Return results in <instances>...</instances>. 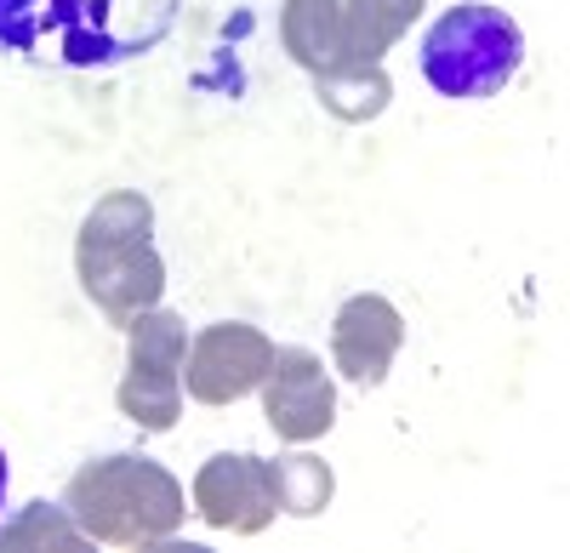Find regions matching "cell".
<instances>
[{"mask_svg":"<svg viewBox=\"0 0 570 553\" xmlns=\"http://www.w3.org/2000/svg\"><path fill=\"white\" fill-rule=\"evenodd\" d=\"M422 80L451 103H480L519 75L525 63V29L513 12L491 7V0H462V7L440 12L422 34Z\"/></svg>","mask_w":570,"mask_h":553,"instance_id":"7a4b0ae2","label":"cell"},{"mask_svg":"<svg viewBox=\"0 0 570 553\" xmlns=\"http://www.w3.org/2000/svg\"><path fill=\"white\" fill-rule=\"evenodd\" d=\"M7 485H12V468H7V445H0V508H7Z\"/></svg>","mask_w":570,"mask_h":553,"instance_id":"ac0fdd59","label":"cell"},{"mask_svg":"<svg viewBox=\"0 0 570 553\" xmlns=\"http://www.w3.org/2000/svg\"><path fill=\"white\" fill-rule=\"evenodd\" d=\"M86 542V531L75 525V514L63 508V502H29V508H18V520L12 525H0V553H69V547H80Z\"/></svg>","mask_w":570,"mask_h":553,"instance_id":"2e32d148","label":"cell"},{"mask_svg":"<svg viewBox=\"0 0 570 553\" xmlns=\"http://www.w3.org/2000/svg\"><path fill=\"white\" fill-rule=\"evenodd\" d=\"M188 508H195L212 531L228 536H263L279 514L274 502V480H268V456L252 451H217L200 463L195 491H188Z\"/></svg>","mask_w":570,"mask_h":553,"instance_id":"8992f818","label":"cell"},{"mask_svg":"<svg viewBox=\"0 0 570 553\" xmlns=\"http://www.w3.org/2000/svg\"><path fill=\"white\" fill-rule=\"evenodd\" d=\"M279 46L308 75L343 69V0H285L279 7Z\"/></svg>","mask_w":570,"mask_h":553,"instance_id":"9c48e42d","label":"cell"},{"mask_svg":"<svg viewBox=\"0 0 570 553\" xmlns=\"http://www.w3.org/2000/svg\"><path fill=\"white\" fill-rule=\"evenodd\" d=\"M257 394L274 440L285 445H314L337 423V377L314 348H274V365Z\"/></svg>","mask_w":570,"mask_h":553,"instance_id":"5b68a950","label":"cell"},{"mask_svg":"<svg viewBox=\"0 0 570 553\" xmlns=\"http://www.w3.org/2000/svg\"><path fill=\"white\" fill-rule=\"evenodd\" d=\"M268 480H274L279 514H292V520H320L331 508V496H337V474H331V463L314 456V451L268 456Z\"/></svg>","mask_w":570,"mask_h":553,"instance_id":"7c38bea8","label":"cell"},{"mask_svg":"<svg viewBox=\"0 0 570 553\" xmlns=\"http://www.w3.org/2000/svg\"><path fill=\"white\" fill-rule=\"evenodd\" d=\"M63 508L86 531V542H109V547H160L183 531L188 496L177 474L155 456L115 451L98 463H80L63 485Z\"/></svg>","mask_w":570,"mask_h":553,"instance_id":"6da1fadb","label":"cell"},{"mask_svg":"<svg viewBox=\"0 0 570 553\" xmlns=\"http://www.w3.org/2000/svg\"><path fill=\"white\" fill-rule=\"evenodd\" d=\"M183 0H69L52 58L69 69H115L171 34Z\"/></svg>","mask_w":570,"mask_h":553,"instance_id":"3957f363","label":"cell"},{"mask_svg":"<svg viewBox=\"0 0 570 553\" xmlns=\"http://www.w3.org/2000/svg\"><path fill=\"white\" fill-rule=\"evenodd\" d=\"M75 274L80 292L91 297L104 319L126 332L142 308H155L166 297V257L155 251V240L137 246H109V251H75Z\"/></svg>","mask_w":570,"mask_h":553,"instance_id":"ba28073f","label":"cell"},{"mask_svg":"<svg viewBox=\"0 0 570 553\" xmlns=\"http://www.w3.org/2000/svg\"><path fill=\"white\" fill-rule=\"evenodd\" d=\"M314 98L331 120L343 126H365L394 103V80L383 63H343V69H325L314 75Z\"/></svg>","mask_w":570,"mask_h":553,"instance_id":"8fae6325","label":"cell"},{"mask_svg":"<svg viewBox=\"0 0 570 553\" xmlns=\"http://www.w3.org/2000/svg\"><path fill=\"white\" fill-rule=\"evenodd\" d=\"M115 405L142 434H171L177 417H183V383H177V372H137V365H126Z\"/></svg>","mask_w":570,"mask_h":553,"instance_id":"5bb4252c","label":"cell"},{"mask_svg":"<svg viewBox=\"0 0 570 553\" xmlns=\"http://www.w3.org/2000/svg\"><path fill=\"white\" fill-rule=\"evenodd\" d=\"M274 365V337L246 326V319H217V326L188 337V354H183V388L188 399L200 405H240L246 394L263 388Z\"/></svg>","mask_w":570,"mask_h":553,"instance_id":"277c9868","label":"cell"},{"mask_svg":"<svg viewBox=\"0 0 570 553\" xmlns=\"http://www.w3.org/2000/svg\"><path fill=\"white\" fill-rule=\"evenodd\" d=\"M137 240H155V200L137 189H109L86 211L75 251H109V246H137Z\"/></svg>","mask_w":570,"mask_h":553,"instance_id":"4fadbf2b","label":"cell"},{"mask_svg":"<svg viewBox=\"0 0 570 553\" xmlns=\"http://www.w3.org/2000/svg\"><path fill=\"white\" fill-rule=\"evenodd\" d=\"M428 0H343V63H383Z\"/></svg>","mask_w":570,"mask_h":553,"instance_id":"30bf717a","label":"cell"},{"mask_svg":"<svg viewBox=\"0 0 570 553\" xmlns=\"http://www.w3.org/2000/svg\"><path fill=\"white\" fill-rule=\"evenodd\" d=\"M405 348V314L383 292H354L331 319V377L354 388H383Z\"/></svg>","mask_w":570,"mask_h":553,"instance_id":"52a82bcc","label":"cell"},{"mask_svg":"<svg viewBox=\"0 0 570 553\" xmlns=\"http://www.w3.org/2000/svg\"><path fill=\"white\" fill-rule=\"evenodd\" d=\"M188 332L183 314L171 308H142L131 326H126V365H137V372H183V354H188Z\"/></svg>","mask_w":570,"mask_h":553,"instance_id":"9a60e30c","label":"cell"},{"mask_svg":"<svg viewBox=\"0 0 570 553\" xmlns=\"http://www.w3.org/2000/svg\"><path fill=\"white\" fill-rule=\"evenodd\" d=\"M69 0H0V52L40 58V46H52L63 29Z\"/></svg>","mask_w":570,"mask_h":553,"instance_id":"e0dca14e","label":"cell"}]
</instances>
